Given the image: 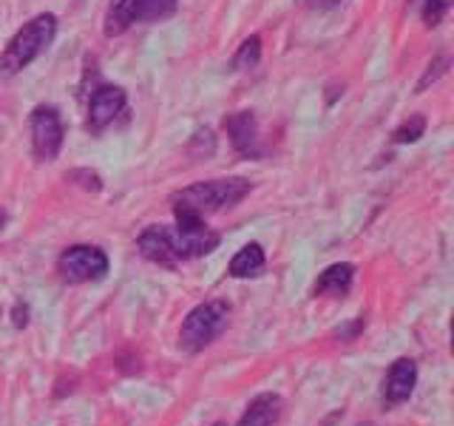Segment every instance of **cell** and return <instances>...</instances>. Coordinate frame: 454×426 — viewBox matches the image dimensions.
Here are the masks:
<instances>
[{
	"mask_svg": "<svg viewBox=\"0 0 454 426\" xmlns=\"http://www.w3.org/2000/svg\"><path fill=\"white\" fill-rule=\"evenodd\" d=\"M250 191H253V185L247 179H207V182H196L176 191L170 196V205H174V217L205 219L222 208L239 205Z\"/></svg>",
	"mask_w": 454,
	"mask_h": 426,
	"instance_id": "obj_1",
	"label": "cell"
},
{
	"mask_svg": "<svg viewBox=\"0 0 454 426\" xmlns=\"http://www.w3.org/2000/svg\"><path fill=\"white\" fill-rule=\"evenodd\" d=\"M57 37V18L51 12H43L28 20L18 35L9 40V46L0 54V80L20 75L46 51Z\"/></svg>",
	"mask_w": 454,
	"mask_h": 426,
	"instance_id": "obj_2",
	"label": "cell"
},
{
	"mask_svg": "<svg viewBox=\"0 0 454 426\" xmlns=\"http://www.w3.org/2000/svg\"><path fill=\"white\" fill-rule=\"evenodd\" d=\"M227 319H231V304L222 302V298L196 304L179 327V347L184 352H202L224 333Z\"/></svg>",
	"mask_w": 454,
	"mask_h": 426,
	"instance_id": "obj_3",
	"label": "cell"
},
{
	"mask_svg": "<svg viewBox=\"0 0 454 426\" xmlns=\"http://www.w3.org/2000/svg\"><path fill=\"white\" fill-rule=\"evenodd\" d=\"M176 12V0H111L103 18L106 37H120L137 23L168 20Z\"/></svg>",
	"mask_w": 454,
	"mask_h": 426,
	"instance_id": "obj_4",
	"label": "cell"
},
{
	"mask_svg": "<svg viewBox=\"0 0 454 426\" xmlns=\"http://www.w3.org/2000/svg\"><path fill=\"white\" fill-rule=\"evenodd\" d=\"M108 256L94 245H71L60 253L57 259V273L68 284H85V281H99L108 273Z\"/></svg>",
	"mask_w": 454,
	"mask_h": 426,
	"instance_id": "obj_5",
	"label": "cell"
},
{
	"mask_svg": "<svg viewBox=\"0 0 454 426\" xmlns=\"http://www.w3.org/2000/svg\"><path fill=\"white\" fill-rule=\"evenodd\" d=\"M170 239H174V253L179 262L207 256L222 241V236L205 225V219H191V217H176V225L170 227Z\"/></svg>",
	"mask_w": 454,
	"mask_h": 426,
	"instance_id": "obj_6",
	"label": "cell"
},
{
	"mask_svg": "<svg viewBox=\"0 0 454 426\" xmlns=\"http://www.w3.org/2000/svg\"><path fill=\"white\" fill-rule=\"evenodd\" d=\"M28 128H32V151L40 162L57 160V154L63 148V117L54 106H37L28 117Z\"/></svg>",
	"mask_w": 454,
	"mask_h": 426,
	"instance_id": "obj_7",
	"label": "cell"
},
{
	"mask_svg": "<svg viewBox=\"0 0 454 426\" xmlns=\"http://www.w3.org/2000/svg\"><path fill=\"white\" fill-rule=\"evenodd\" d=\"M128 106V94L120 85H97L89 97V117H85V128L91 134H103L114 120L120 117Z\"/></svg>",
	"mask_w": 454,
	"mask_h": 426,
	"instance_id": "obj_8",
	"label": "cell"
},
{
	"mask_svg": "<svg viewBox=\"0 0 454 426\" xmlns=\"http://www.w3.org/2000/svg\"><path fill=\"white\" fill-rule=\"evenodd\" d=\"M224 131L239 156H245V160H262L264 156L259 120H255L253 111H236L231 117H224Z\"/></svg>",
	"mask_w": 454,
	"mask_h": 426,
	"instance_id": "obj_9",
	"label": "cell"
},
{
	"mask_svg": "<svg viewBox=\"0 0 454 426\" xmlns=\"http://www.w3.org/2000/svg\"><path fill=\"white\" fill-rule=\"evenodd\" d=\"M415 383H418V364L411 359H397L387 378H383V390H380V398L387 406H401L406 404L411 392H415Z\"/></svg>",
	"mask_w": 454,
	"mask_h": 426,
	"instance_id": "obj_10",
	"label": "cell"
},
{
	"mask_svg": "<svg viewBox=\"0 0 454 426\" xmlns=\"http://www.w3.org/2000/svg\"><path fill=\"white\" fill-rule=\"evenodd\" d=\"M137 250L145 256L148 262L162 264V267H176L179 259L174 253V239H170L168 225H151L137 236Z\"/></svg>",
	"mask_w": 454,
	"mask_h": 426,
	"instance_id": "obj_11",
	"label": "cell"
},
{
	"mask_svg": "<svg viewBox=\"0 0 454 426\" xmlns=\"http://www.w3.org/2000/svg\"><path fill=\"white\" fill-rule=\"evenodd\" d=\"M352 281H355V264L335 262V264H330L318 276L312 293H316V296H330V298H344L352 290Z\"/></svg>",
	"mask_w": 454,
	"mask_h": 426,
	"instance_id": "obj_12",
	"label": "cell"
},
{
	"mask_svg": "<svg viewBox=\"0 0 454 426\" xmlns=\"http://www.w3.org/2000/svg\"><path fill=\"white\" fill-rule=\"evenodd\" d=\"M281 409H284V401L276 392H262L247 404L245 415L239 418L236 426H273L281 418Z\"/></svg>",
	"mask_w": 454,
	"mask_h": 426,
	"instance_id": "obj_13",
	"label": "cell"
},
{
	"mask_svg": "<svg viewBox=\"0 0 454 426\" xmlns=\"http://www.w3.org/2000/svg\"><path fill=\"white\" fill-rule=\"evenodd\" d=\"M264 264H267V256H264V248L259 241H250V245L241 248L231 264H227V276L233 279H253V276H262L264 273Z\"/></svg>",
	"mask_w": 454,
	"mask_h": 426,
	"instance_id": "obj_14",
	"label": "cell"
},
{
	"mask_svg": "<svg viewBox=\"0 0 454 426\" xmlns=\"http://www.w3.org/2000/svg\"><path fill=\"white\" fill-rule=\"evenodd\" d=\"M259 60H262V37H259V35H250V37L239 46V51L233 54L231 66H233L236 71H245V68L259 66Z\"/></svg>",
	"mask_w": 454,
	"mask_h": 426,
	"instance_id": "obj_15",
	"label": "cell"
},
{
	"mask_svg": "<svg viewBox=\"0 0 454 426\" xmlns=\"http://www.w3.org/2000/svg\"><path fill=\"white\" fill-rule=\"evenodd\" d=\"M449 6H451V0H418L420 18H423V23L429 26V28L440 26V20L446 18Z\"/></svg>",
	"mask_w": 454,
	"mask_h": 426,
	"instance_id": "obj_16",
	"label": "cell"
},
{
	"mask_svg": "<svg viewBox=\"0 0 454 426\" xmlns=\"http://www.w3.org/2000/svg\"><path fill=\"white\" fill-rule=\"evenodd\" d=\"M426 131V117H420V114H415V117H409L397 131L392 134V139L397 142V146H409V142H418Z\"/></svg>",
	"mask_w": 454,
	"mask_h": 426,
	"instance_id": "obj_17",
	"label": "cell"
},
{
	"mask_svg": "<svg viewBox=\"0 0 454 426\" xmlns=\"http://www.w3.org/2000/svg\"><path fill=\"white\" fill-rule=\"evenodd\" d=\"M449 57H437V60H432L429 66H426V71H423V77H420V83H418V91H426L429 89V83H437L440 77L446 75L449 71Z\"/></svg>",
	"mask_w": 454,
	"mask_h": 426,
	"instance_id": "obj_18",
	"label": "cell"
},
{
	"mask_svg": "<svg viewBox=\"0 0 454 426\" xmlns=\"http://www.w3.org/2000/svg\"><path fill=\"white\" fill-rule=\"evenodd\" d=\"M71 179H82L80 185L89 191H99L103 188V182H99V177L94 174V170H71Z\"/></svg>",
	"mask_w": 454,
	"mask_h": 426,
	"instance_id": "obj_19",
	"label": "cell"
},
{
	"mask_svg": "<svg viewBox=\"0 0 454 426\" xmlns=\"http://www.w3.org/2000/svg\"><path fill=\"white\" fill-rule=\"evenodd\" d=\"M12 316H14V327H26L28 324V310H26V304H14V312H12Z\"/></svg>",
	"mask_w": 454,
	"mask_h": 426,
	"instance_id": "obj_20",
	"label": "cell"
},
{
	"mask_svg": "<svg viewBox=\"0 0 454 426\" xmlns=\"http://www.w3.org/2000/svg\"><path fill=\"white\" fill-rule=\"evenodd\" d=\"M338 4L340 0H307V6H312V9H333Z\"/></svg>",
	"mask_w": 454,
	"mask_h": 426,
	"instance_id": "obj_21",
	"label": "cell"
},
{
	"mask_svg": "<svg viewBox=\"0 0 454 426\" xmlns=\"http://www.w3.org/2000/svg\"><path fill=\"white\" fill-rule=\"evenodd\" d=\"M4 225H6V213L0 210V231H4Z\"/></svg>",
	"mask_w": 454,
	"mask_h": 426,
	"instance_id": "obj_22",
	"label": "cell"
},
{
	"mask_svg": "<svg viewBox=\"0 0 454 426\" xmlns=\"http://www.w3.org/2000/svg\"><path fill=\"white\" fill-rule=\"evenodd\" d=\"M358 426H375V423H358Z\"/></svg>",
	"mask_w": 454,
	"mask_h": 426,
	"instance_id": "obj_23",
	"label": "cell"
},
{
	"mask_svg": "<svg viewBox=\"0 0 454 426\" xmlns=\"http://www.w3.org/2000/svg\"><path fill=\"white\" fill-rule=\"evenodd\" d=\"M213 426H227V423H222V421H219V423H213Z\"/></svg>",
	"mask_w": 454,
	"mask_h": 426,
	"instance_id": "obj_24",
	"label": "cell"
}]
</instances>
